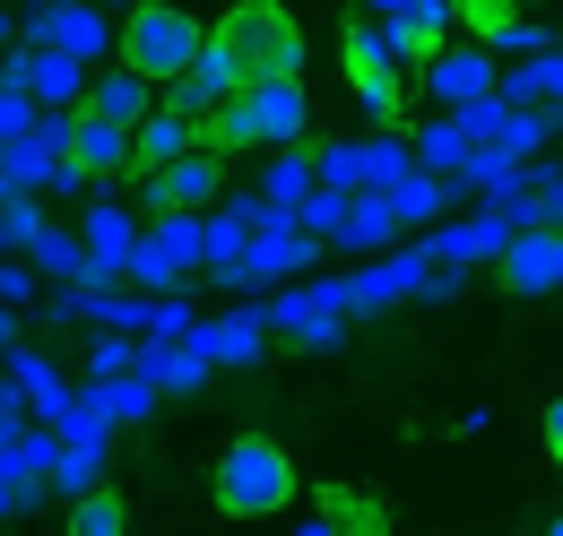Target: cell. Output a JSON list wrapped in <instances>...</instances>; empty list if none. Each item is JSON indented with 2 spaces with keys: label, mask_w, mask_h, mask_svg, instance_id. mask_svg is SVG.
Listing matches in <instances>:
<instances>
[{
  "label": "cell",
  "mask_w": 563,
  "mask_h": 536,
  "mask_svg": "<svg viewBox=\"0 0 563 536\" xmlns=\"http://www.w3.org/2000/svg\"><path fill=\"white\" fill-rule=\"evenodd\" d=\"M200 78L217 96H243V87H303V18L278 0H234L209 26V53Z\"/></svg>",
  "instance_id": "obj_1"
},
{
  "label": "cell",
  "mask_w": 563,
  "mask_h": 536,
  "mask_svg": "<svg viewBox=\"0 0 563 536\" xmlns=\"http://www.w3.org/2000/svg\"><path fill=\"white\" fill-rule=\"evenodd\" d=\"M295 493H303V468H295V450L278 433H234L217 450L209 502L225 520H278V511H295Z\"/></svg>",
  "instance_id": "obj_2"
},
{
  "label": "cell",
  "mask_w": 563,
  "mask_h": 536,
  "mask_svg": "<svg viewBox=\"0 0 563 536\" xmlns=\"http://www.w3.org/2000/svg\"><path fill=\"white\" fill-rule=\"evenodd\" d=\"M200 53H209V26H200L191 9H165V0L122 9V53H113V62L131 69V78H147L156 96H165V87H183V78L200 69Z\"/></svg>",
  "instance_id": "obj_3"
},
{
  "label": "cell",
  "mask_w": 563,
  "mask_h": 536,
  "mask_svg": "<svg viewBox=\"0 0 563 536\" xmlns=\"http://www.w3.org/2000/svg\"><path fill=\"white\" fill-rule=\"evenodd\" d=\"M339 69H347V87L364 96L373 122H399V104H408V69H399L390 35H382L373 18H347V26H339Z\"/></svg>",
  "instance_id": "obj_4"
},
{
  "label": "cell",
  "mask_w": 563,
  "mask_h": 536,
  "mask_svg": "<svg viewBox=\"0 0 563 536\" xmlns=\"http://www.w3.org/2000/svg\"><path fill=\"white\" fill-rule=\"evenodd\" d=\"M191 268H209V216H156L140 234V252H131V286H147V294H174Z\"/></svg>",
  "instance_id": "obj_5"
},
{
  "label": "cell",
  "mask_w": 563,
  "mask_h": 536,
  "mask_svg": "<svg viewBox=\"0 0 563 536\" xmlns=\"http://www.w3.org/2000/svg\"><path fill=\"white\" fill-rule=\"evenodd\" d=\"M269 330H286L295 346H339L347 337V277H321V286H295L261 312Z\"/></svg>",
  "instance_id": "obj_6"
},
{
  "label": "cell",
  "mask_w": 563,
  "mask_h": 536,
  "mask_svg": "<svg viewBox=\"0 0 563 536\" xmlns=\"http://www.w3.org/2000/svg\"><path fill=\"white\" fill-rule=\"evenodd\" d=\"M373 26L390 35L399 69H424L433 53H451V26H460V9H442V0H382V9H373Z\"/></svg>",
  "instance_id": "obj_7"
},
{
  "label": "cell",
  "mask_w": 563,
  "mask_h": 536,
  "mask_svg": "<svg viewBox=\"0 0 563 536\" xmlns=\"http://www.w3.org/2000/svg\"><path fill=\"white\" fill-rule=\"evenodd\" d=\"M26 44H53L78 69H96L104 53H122V18H104V9H35L26 18Z\"/></svg>",
  "instance_id": "obj_8"
},
{
  "label": "cell",
  "mask_w": 563,
  "mask_h": 536,
  "mask_svg": "<svg viewBox=\"0 0 563 536\" xmlns=\"http://www.w3.org/2000/svg\"><path fill=\"white\" fill-rule=\"evenodd\" d=\"M217 182H225V165L217 156H183V165H165V174H140V216L156 225V216H200V208L217 200Z\"/></svg>",
  "instance_id": "obj_9"
},
{
  "label": "cell",
  "mask_w": 563,
  "mask_h": 536,
  "mask_svg": "<svg viewBox=\"0 0 563 536\" xmlns=\"http://www.w3.org/2000/svg\"><path fill=\"white\" fill-rule=\"evenodd\" d=\"M417 78H424V96H433V104L468 113V104H486L494 87H503V62H494V53H477V44H451V53H433Z\"/></svg>",
  "instance_id": "obj_10"
},
{
  "label": "cell",
  "mask_w": 563,
  "mask_h": 536,
  "mask_svg": "<svg viewBox=\"0 0 563 536\" xmlns=\"http://www.w3.org/2000/svg\"><path fill=\"white\" fill-rule=\"evenodd\" d=\"M140 174V156H131V131H113V122H96V113H70V182H131Z\"/></svg>",
  "instance_id": "obj_11"
},
{
  "label": "cell",
  "mask_w": 563,
  "mask_h": 536,
  "mask_svg": "<svg viewBox=\"0 0 563 536\" xmlns=\"http://www.w3.org/2000/svg\"><path fill=\"white\" fill-rule=\"evenodd\" d=\"M503 294H520V303L563 294V225H529V234H511V252H503Z\"/></svg>",
  "instance_id": "obj_12"
},
{
  "label": "cell",
  "mask_w": 563,
  "mask_h": 536,
  "mask_svg": "<svg viewBox=\"0 0 563 536\" xmlns=\"http://www.w3.org/2000/svg\"><path fill=\"white\" fill-rule=\"evenodd\" d=\"M424 277H433V252L408 243V252H390V260H373V268H355V277H347V312H390V303L424 294Z\"/></svg>",
  "instance_id": "obj_13"
},
{
  "label": "cell",
  "mask_w": 563,
  "mask_h": 536,
  "mask_svg": "<svg viewBox=\"0 0 563 536\" xmlns=\"http://www.w3.org/2000/svg\"><path fill=\"white\" fill-rule=\"evenodd\" d=\"M511 234H520V225H511L503 208H486V216H468V225H442V234H424V252H433L442 268H477V260H494V268H503Z\"/></svg>",
  "instance_id": "obj_14"
},
{
  "label": "cell",
  "mask_w": 563,
  "mask_h": 536,
  "mask_svg": "<svg viewBox=\"0 0 563 536\" xmlns=\"http://www.w3.org/2000/svg\"><path fill=\"white\" fill-rule=\"evenodd\" d=\"M156 104H165V96H156V87H147V78H131V69L113 62V69H96V78H87V113H96V122H113V131H140L147 113H156Z\"/></svg>",
  "instance_id": "obj_15"
},
{
  "label": "cell",
  "mask_w": 563,
  "mask_h": 536,
  "mask_svg": "<svg viewBox=\"0 0 563 536\" xmlns=\"http://www.w3.org/2000/svg\"><path fill=\"white\" fill-rule=\"evenodd\" d=\"M261 337H269V321H261V312H225V321H200V330H191V355H200V364H234V372H243V364H252V355H261Z\"/></svg>",
  "instance_id": "obj_16"
},
{
  "label": "cell",
  "mask_w": 563,
  "mask_h": 536,
  "mask_svg": "<svg viewBox=\"0 0 563 536\" xmlns=\"http://www.w3.org/2000/svg\"><path fill=\"white\" fill-rule=\"evenodd\" d=\"M312 520H330V536H390L382 493H355V484H321L312 493Z\"/></svg>",
  "instance_id": "obj_17"
},
{
  "label": "cell",
  "mask_w": 563,
  "mask_h": 536,
  "mask_svg": "<svg viewBox=\"0 0 563 536\" xmlns=\"http://www.w3.org/2000/svg\"><path fill=\"white\" fill-rule=\"evenodd\" d=\"M261 200L278 208V216H303V208L321 200V156L312 147H286L278 165H269V182H261Z\"/></svg>",
  "instance_id": "obj_18"
},
{
  "label": "cell",
  "mask_w": 563,
  "mask_h": 536,
  "mask_svg": "<svg viewBox=\"0 0 563 536\" xmlns=\"http://www.w3.org/2000/svg\"><path fill=\"white\" fill-rule=\"evenodd\" d=\"M191 147H200V138H191V122H174L165 104L147 113L140 131H131V156H140V174H165V165H183Z\"/></svg>",
  "instance_id": "obj_19"
},
{
  "label": "cell",
  "mask_w": 563,
  "mask_h": 536,
  "mask_svg": "<svg viewBox=\"0 0 563 536\" xmlns=\"http://www.w3.org/2000/svg\"><path fill=\"white\" fill-rule=\"evenodd\" d=\"M468 156H477V147H468V131H460L451 113L417 131V174H433V182H460V174H468Z\"/></svg>",
  "instance_id": "obj_20"
},
{
  "label": "cell",
  "mask_w": 563,
  "mask_h": 536,
  "mask_svg": "<svg viewBox=\"0 0 563 536\" xmlns=\"http://www.w3.org/2000/svg\"><path fill=\"white\" fill-rule=\"evenodd\" d=\"M9 399H26L35 406V415H70V390H62V372H53V364H44V355H18V364H9Z\"/></svg>",
  "instance_id": "obj_21"
},
{
  "label": "cell",
  "mask_w": 563,
  "mask_h": 536,
  "mask_svg": "<svg viewBox=\"0 0 563 536\" xmlns=\"http://www.w3.org/2000/svg\"><path fill=\"white\" fill-rule=\"evenodd\" d=\"M140 381H147V390H200L209 364H200L191 346H147V355H140Z\"/></svg>",
  "instance_id": "obj_22"
},
{
  "label": "cell",
  "mask_w": 563,
  "mask_h": 536,
  "mask_svg": "<svg viewBox=\"0 0 563 536\" xmlns=\"http://www.w3.org/2000/svg\"><path fill=\"white\" fill-rule=\"evenodd\" d=\"M382 208H390L399 225H433V216L451 208V182H433V174H408L399 191H382Z\"/></svg>",
  "instance_id": "obj_23"
},
{
  "label": "cell",
  "mask_w": 563,
  "mask_h": 536,
  "mask_svg": "<svg viewBox=\"0 0 563 536\" xmlns=\"http://www.w3.org/2000/svg\"><path fill=\"white\" fill-rule=\"evenodd\" d=\"M70 536H131V502L113 484H96L87 502H70Z\"/></svg>",
  "instance_id": "obj_24"
},
{
  "label": "cell",
  "mask_w": 563,
  "mask_h": 536,
  "mask_svg": "<svg viewBox=\"0 0 563 536\" xmlns=\"http://www.w3.org/2000/svg\"><path fill=\"white\" fill-rule=\"evenodd\" d=\"M312 156H321V191L364 200V138H330V147H312Z\"/></svg>",
  "instance_id": "obj_25"
},
{
  "label": "cell",
  "mask_w": 563,
  "mask_h": 536,
  "mask_svg": "<svg viewBox=\"0 0 563 536\" xmlns=\"http://www.w3.org/2000/svg\"><path fill=\"white\" fill-rule=\"evenodd\" d=\"M390 234H399V216H390V208H382V200H373V191H364V200H355V216H347V234H339V243H347V252H382Z\"/></svg>",
  "instance_id": "obj_26"
},
{
  "label": "cell",
  "mask_w": 563,
  "mask_h": 536,
  "mask_svg": "<svg viewBox=\"0 0 563 536\" xmlns=\"http://www.w3.org/2000/svg\"><path fill=\"white\" fill-rule=\"evenodd\" d=\"M347 216H355V200H347V191H321V200L303 208V216H295V225H303V234H312V243H339V234H347Z\"/></svg>",
  "instance_id": "obj_27"
},
{
  "label": "cell",
  "mask_w": 563,
  "mask_h": 536,
  "mask_svg": "<svg viewBox=\"0 0 563 536\" xmlns=\"http://www.w3.org/2000/svg\"><path fill=\"white\" fill-rule=\"evenodd\" d=\"M53 484H62L70 502H87V493L104 484V450H62V468H53Z\"/></svg>",
  "instance_id": "obj_28"
},
{
  "label": "cell",
  "mask_w": 563,
  "mask_h": 536,
  "mask_svg": "<svg viewBox=\"0 0 563 536\" xmlns=\"http://www.w3.org/2000/svg\"><path fill=\"white\" fill-rule=\"evenodd\" d=\"M44 234H53V225L35 216V200H0V243H9V252H35Z\"/></svg>",
  "instance_id": "obj_29"
},
{
  "label": "cell",
  "mask_w": 563,
  "mask_h": 536,
  "mask_svg": "<svg viewBox=\"0 0 563 536\" xmlns=\"http://www.w3.org/2000/svg\"><path fill=\"white\" fill-rule=\"evenodd\" d=\"M35 268H53V277H78V286H87V243H78V234H44V243H35Z\"/></svg>",
  "instance_id": "obj_30"
},
{
  "label": "cell",
  "mask_w": 563,
  "mask_h": 536,
  "mask_svg": "<svg viewBox=\"0 0 563 536\" xmlns=\"http://www.w3.org/2000/svg\"><path fill=\"white\" fill-rule=\"evenodd\" d=\"M26 294H35V277L9 260V268H0V312H9V303H26Z\"/></svg>",
  "instance_id": "obj_31"
},
{
  "label": "cell",
  "mask_w": 563,
  "mask_h": 536,
  "mask_svg": "<svg viewBox=\"0 0 563 536\" xmlns=\"http://www.w3.org/2000/svg\"><path fill=\"white\" fill-rule=\"evenodd\" d=\"M547 450H555V468H563V390L547 399Z\"/></svg>",
  "instance_id": "obj_32"
},
{
  "label": "cell",
  "mask_w": 563,
  "mask_h": 536,
  "mask_svg": "<svg viewBox=\"0 0 563 536\" xmlns=\"http://www.w3.org/2000/svg\"><path fill=\"white\" fill-rule=\"evenodd\" d=\"M18 442V399H0V450Z\"/></svg>",
  "instance_id": "obj_33"
},
{
  "label": "cell",
  "mask_w": 563,
  "mask_h": 536,
  "mask_svg": "<svg viewBox=\"0 0 563 536\" xmlns=\"http://www.w3.org/2000/svg\"><path fill=\"white\" fill-rule=\"evenodd\" d=\"M0 44H9V53H18V44H26V26H18V18H0Z\"/></svg>",
  "instance_id": "obj_34"
},
{
  "label": "cell",
  "mask_w": 563,
  "mask_h": 536,
  "mask_svg": "<svg viewBox=\"0 0 563 536\" xmlns=\"http://www.w3.org/2000/svg\"><path fill=\"white\" fill-rule=\"evenodd\" d=\"M295 536H330V520H303V528H295Z\"/></svg>",
  "instance_id": "obj_35"
},
{
  "label": "cell",
  "mask_w": 563,
  "mask_h": 536,
  "mask_svg": "<svg viewBox=\"0 0 563 536\" xmlns=\"http://www.w3.org/2000/svg\"><path fill=\"white\" fill-rule=\"evenodd\" d=\"M547 536H563V511H555V528H547Z\"/></svg>",
  "instance_id": "obj_36"
}]
</instances>
